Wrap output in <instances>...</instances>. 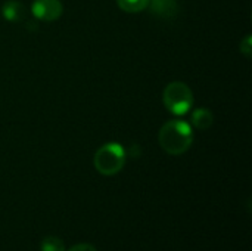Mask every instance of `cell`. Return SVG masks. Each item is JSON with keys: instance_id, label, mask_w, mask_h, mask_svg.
Returning a JSON list of instances; mask_svg holds the SVG:
<instances>
[{"instance_id": "1", "label": "cell", "mask_w": 252, "mask_h": 251, "mask_svg": "<svg viewBox=\"0 0 252 251\" xmlns=\"http://www.w3.org/2000/svg\"><path fill=\"white\" fill-rule=\"evenodd\" d=\"M158 142L167 154L182 155L190 148L193 142V132L186 121L170 120L161 127Z\"/></svg>"}, {"instance_id": "2", "label": "cell", "mask_w": 252, "mask_h": 251, "mask_svg": "<svg viewBox=\"0 0 252 251\" xmlns=\"http://www.w3.org/2000/svg\"><path fill=\"white\" fill-rule=\"evenodd\" d=\"M93 163L100 175L103 176L117 175L126 164V149L117 142L105 143L96 151Z\"/></svg>"}, {"instance_id": "3", "label": "cell", "mask_w": 252, "mask_h": 251, "mask_svg": "<svg viewBox=\"0 0 252 251\" xmlns=\"http://www.w3.org/2000/svg\"><path fill=\"white\" fill-rule=\"evenodd\" d=\"M165 108L174 115H185L193 105V93L183 81L170 83L162 93Z\"/></svg>"}, {"instance_id": "4", "label": "cell", "mask_w": 252, "mask_h": 251, "mask_svg": "<svg viewBox=\"0 0 252 251\" xmlns=\"http://www.w3.org/2000/svg\"><path fill=\"white\" fill-rule=\"evenodd\" d=\"M61 0H34L31 12L37 19L41 21H55L62 15Z\"/></svg>"}, {"instance_id": "5", "label": "cell", "mask_w": 252, "mask_h": 251, "mask_svg": "<svg viewBox=\"0 0 252 251\" xmlns=\"http://www.w3.org/2000/svg\"><path fill=\"white\" fill-rule=\"evenodd\" d=\"M148 6L152 15L162 19H171L179 12L177 0H149Z\"/></svg>"}, {"instance_id": "6", "label": "cell", "mask_w": 252, "mask_h": 251, "mask_svg": "<svg viewBox=\"0 0 252 251\" xmlns=\"http://www.w3.org/2000/svg\"><path fill=\"white\" fill-rule=\"evenodd\" d=\"M1 13L10 22H21L25 18V7H24L22 3L15 1V0H10V1H7V3L3 4Z\"/></svg>"}, {"instance_id": "7", "label": "cell", "mask_w": 252, "mask_h": 251, "mask_svg": "<svg viewBox=\"0 0 252 251\" xmlns=\"http://www.w3.org/2000/svg\"><path fill=\"white\" fill-rule=\"evenodd\" d=\"M192 124L199 129V130H207L211 127L213 121H214V115L208 108H198L193 111L192 114Z\"/></svg>"}, {"instance_id": "8", "label": "cell", "mask_w": 252, "mask_h": 251, "mask_svg": "<svg viewBox=\"0 0 252 251\" xmlns=\"http://www.w3.org/2000/svg\"><path fill=\"white\" fill-rule=\"evenodd\" d=\"M120 9H123L124 12H128V13H136V12H140L143 10L149 0H117Z\"/></svg>"}, {"instance_id": "9", "label": "cell", "mask_w": 252, "mask_h": 251, "mask_svg": "<svg viewBox=\"0 0 252 251\" xmlns=\"http://www.w3.org/2000/svg\"><path fill=\"white\" fill-rule=\"evenodd\" d=\"M40 249L41 251H65V244L58 237H46L41 241Z\"/></svg>"}, {"instance_id": "10", "label": "cell", "mask_w": 252, "mask_h": 251, "mask_svg": "<svg viewBox=\"0 0 252 251\" xmlns=\"http://www.w3.org/2000/svg\"><path fill=\"white\" fill-rule=\"evenodd\" d=\"M241 52L247 56V58H251L252 56V38L251 36L248 34L242 41H241Z\"/></svg>"}, {"instance_id": "11", "label": "cell", "mask_w": 252, "mask_h": 251, "mask_svg": "<svg viewBox=\"0 0 252 251\" xmlns=\"http://www.w3.org/2000/svg\"><path fill=\"white\" fill-rule=\"evenodd\" d=\"M68 251H97L92 244H78V246H74L71 247Z\"/></svg>"}]
</instances>
